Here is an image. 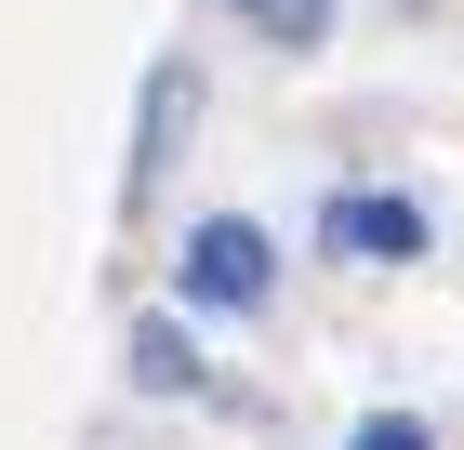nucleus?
<instances>
[{"label": "nucleus", "mask_w": 464, "mask_h": 450, "mask_svg": "<svg viewBox=\"0 0 464 450\" xmlns=\"http://www.w3.org/2000/svg\"><path fill=\"white\" fill-rule=\"evenodd\" d=\"M173 292H186V305H226V318H252L266 292H279V252H266V225H252V212H213V225H186V252H173Z\"/></svg>", "instance_id": "nucleus-1"}, {"label": "nucleus", "mask_w": 464, "mask_h": 450, "mask_svg": "<svg viewBox=\"0 0 464 450\" xmlns=\"http://www.w3.org/2000/svg\"><path fill=\"white\" fill-rule=\"evenodd\" d=\"M319 252H345V265H411V252H425V199H398V186H332L319 199Z\"/></svg>", "instance_id": "nucleus-2"}, {"label": "nucleus", "mask_w": 464, "mask_h": 450, "mask_svg": "<svg viewBox=\"0 0 464 450\" xmlns=\"http://www.w3.org/2000/svg\"><path fill=\"white\" fill-rule=\"evenodd\" d=\"M186 120H199V80H186V67H160V80H146V133H133V199L160 186V159H173V133H186Z\"/></svg>", "instance_id": "nucleus-3"}, {"label": "nucleus", "mask_w": 464, "mask_h": 450, "mask_svg": "<svg viewBox=\"0 0 464 450\" xmlns=\"http://www.w3.org/2000/svg\"><path fill=\"white\" fill-rule=\"evenodd\" d=\"M133 384H146V397H199L213 371H199V345H186L173 318H146V331H133Z\"/></svg>", "instance_id": "nucleus-4"}, {"label": "nucleus", "mask_w": 464, "mask_h": 450, "mask_svg": "<svg viewBox=\"0 0 464 450\" xmlns=\"http://www.w3.org/2000/svg\"><path fill=\"white\" fill-rule=\"evenodd\" d=\"M226 14H252V27L279 40V53H305V40H332V0H226Z\"/></svg>", "instance_id": "nucleus-5"}, {"label": "nucleus", "mask_w": 464, "mask_h": 450, "mask_svg": "<svg viewBox=\"0 0 464 450\" xmlns=\"http://www.w3.org/2000/svg\"><path fill=\"white\" fill-rule=\"evenodd\" d=\"M345 450H438V437H425V424H411V411H372V424H358Z\"/></svg>", "instance_id": "nucleus-6"}]
</instances>
